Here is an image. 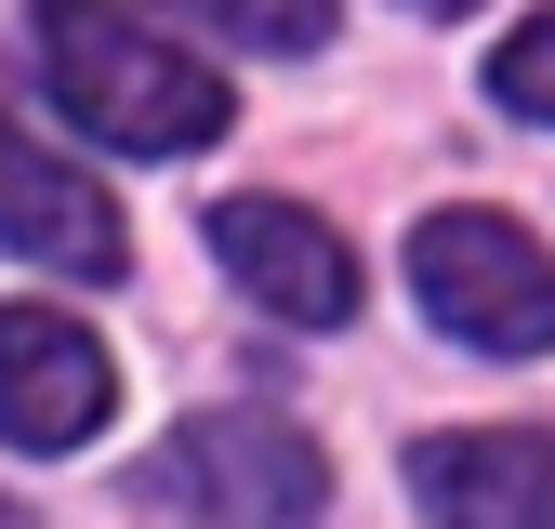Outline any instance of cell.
Wrapping results in <instances>:
<instances>
[{
	"mask_svg": "<svg viewBox=\"0 0 555 529\" xmlns=\"http://www.w3.org/2000/svg\"><path fill=\"white\" fill-rule=\"evenodd\" d=\"M27 40H40L53 106L80 119L93 146L185 159V146H212V132H225V80H212L185 40H159L146 14H119V0H40Z\"/></svg>",
	"mask_w": 555,
	"mask_h": 529,
	"instance_id": "cell-1",
	"label": "cell"
},
{
	"mask_svg": "<svg viewBox=\"0 0 555 529\" xmlns=\"http://www.w3.org/2000/svg\"><path fill=\"white\" fill-rule=\"evenodd\" d=\"M132 490H146L159 516H198V529H318L331 463H318L305 424H278V411H198V424L159 437V463Z\"/></svg>",
	"mask_w": 555,
	"mask_h": 529,
	"instance_id": "cell-2",
	"label": "cell"
},
{
	"mask_svg": "<svg viewBox=\"0 0 555 529\" xmlns=\"http://www.w3.org/2000/svg\"><path fill=\"white\" fill-rule=\"evenodd\" d=\"M410 292L476 358H542L555 345V251L516 212H424L410 225Z\"/></svg>",
	"mask_w": 555,
	"mask_h": 529,
	"instance_id": "cell-3",
	"label": "cell"
},
{
	"mask_svg": "<svg viewBox=\"0 0 555 529\" xmlns=\"http://www.w3.org/2000/svg\"><path fill=\"white\" fill-rule=\"evenodd\" d=\"M119 411V358L66 305H0V437L14 450H80Z\"/></svg>",
	"mask_w": 555,
	"mask_h": 529,
	"instance_id": "cell-4",
	"label": "cell"
},
{
	"mask_svg": "<svg viewBox=\"0 0 555 529\" xmlns=\"http://www.w3.org/2000/svg\"><path fill=\"white\" fill-rule=\"evenodd\" d=\"M212 251H225V279L264 318H292V331H344V318H358V251H344L305 198H225Z\"/></svg>",
	"mask_w": 555,
	"mask_h": 529,
	"instance_id": "cell-5",
	"label": "cell"
},
{
	"mask_svg": "<svg viewBox=\"0 0 555 529\" xmlns=\"http://www.w3.org/2000/svg\"><path fill=\"white\" fill-rule=\"evenodd\" d=\"M0 251L66 264V279H119L132 264L119 198L93 172H66V146H40V132H14V119H0Z\"/></svg>",
	"mask_w": 555,
	"mask_h": 529,
	"instance_id": "cell-6",
	"label": "cell"
},
{
	"mask_svg": "<svg viewBox=\"0 0 555 529\" xmlns=\"http://www.w3.org/2000/svg\"><path fill=\"white\" fill-rule=\"evenodd\" d=\"M410 503L437 529H555V437L542 424H450L410 450Z\"/></svg>",
	"mask_w": 555,
	"mask_h": 529,
	"instance_id": "cell-7",
	"label": "cell"
},
{
	"mask_svg": "<svg viewBox=\"0 0 555 529\" xmlns=\"http://www.w3.org/2000/svg\"><path fill=\"white\" fill-rule=\"evenodd\" d=\"M198 27H225V40H251V53H318L331 40V0H185Z\"/></svg>",
	"mask_w": 555,
	"mask_h": 529,
	"instance_id": "cell-8",
	"label": "cell"
},
{
	"mask_svg": "<svg viewBox=\"0 0 555 529\" xmlns=\"http://www.w3.org/2000/svg\"><path fill=\"white\" fill-rule=\"evenodd\" d=\"M490 93H503L516 119H555V0H542L516 40H490Z\"/></svg>",
	"mask_w": 555,
	"mask_h": 529,
	"instance_id": "cell-9",
	"label": "cell"
},
{
	"mask_svg": "<svg viewBox=\"0 0 555 529\" xmlns=\"http://www.w3.org/2000/svg\"><path fill=\"white\" fill-rule=\"evenodd\" d=\"M0 529H27V503H14V490H0Z\"/></svg>",
	"mask_w": 555,
	"mask_h": 529,
	"instance_id": "cell-10",
	"label": "cell"
},
{
	"mask_svg": "<svg viewBox=\"0 0 555 529\" xmlns=\"http://www.w3.org/2000/svg\"><path fill=\"white\" fill-rule=\"evenodd\" d=\"M410 14H463V0H410Z\"/></svg>",
	"mask_w": 555,
	"mask_h": 529,
	"instance_id": "cell-11",
	"label": "cell"
}]
</instances>
